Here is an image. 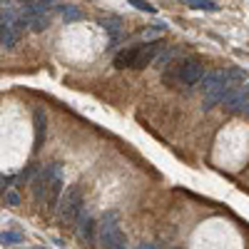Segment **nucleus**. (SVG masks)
<instances>
[{
    "mask_svg": "<svg viewBox=\"0 0 249 249\" xmlns=\"http://www.w3.org/2000/svg\"><path fill=\"white\" fill-rule=\"evenodd\" d=\"M204 75V68L202 62L195 60V57H184V60H175L167 65L162 80L167 82L170 88H177V85H184V88H195L199 85V80Z\"/></svg>",
    "mask_w": 249,
    "mask_h": 249,
    "instance_id": "1",
    "label": "nucleus"
},
{
    "mask_svg": "<svg viewBox=\"0 0 249 249\" xmlns=\"http://www.w3.org/2000/svg\"><path fill=\"white\" fill-rule=\"evenodd\" d=\"M230 88H232V82H230V77H227V70H210V72H204L202 80H199V90L204 95L202 110L210 112L217 105H222V100H224L227 92H230Z\"/></svg>",
    "mask_w": 249,
    "mask_h": 249,
    "instance_id": "2",
    "label": "nucleus"
},
{
    "mask_svg": "<svg viewBox=\"0 0 249 249\" xmlns=\"http://www.w3.org/2000/svg\"><path fill=\"white\" fill-rule=\"evenodd\" d=\"M160 53V43L155 40V43H140V45H130L124 48L115 55V68H135V70H142L155 62Z\"/></svg>",
    "mask_w": 249,
    "mask_h": 249,
    "instance_id": "3",
    "label": "nucleus"
},
{
    "mask_svg": "<svg viewBox=\"0 0 249 249\" xmlns=\"http://www.w3.org/2000/svg\"><path fill=\"white\" fill-rule=\"evenodd\" d=\"M82 204H85V199H82V190L80 184H72L65 190V195L60 197V204H57V217L62 224H75L77 217L82 214Z\"/></svg>",
    "mask_w": 249,
    "mask_h": 249,
    "instance_id": "4",
    "label": "nucleus"
},
{
    "mask_svg": "<svg viewBox=\"0 0 249 249\" xmlns=\"http://www.w3.org/2000/svg\"><path fill=\"white\" fill-rule=\"evenodd\" d=\"M60 172V164L57 162H50L45 164L43 170H37V175L33 177V184H30V190H33V197L37 204H45L48 202V192H50V184H53V177Z\"/></svg>",
    "mask_w": 249,
    "mask_h": 249,
    "instance_id": "5",
    "label": "nucleus"
},
{
    "mask_svg": "<svg viewBox=\"0 0 249 249\" xmlns=\"http://www.w3.org/2000/svg\"><path fill=\"white\" fill-rule=\"evenodd\" d=\"M117 232H120V217H117L115 210H107L105 214H102L100 224H97V244L110 249V244H112Z\"/></svg>",
    "mask_w": 249,
    "mask_h": 249,
    "instance_id": "6",
    "label": "nucleus"
},
{
    "mask_svg": "<svg viewBox=\"0 0 249 249\" xmlns=\"http://www.w3.org/2000/svg\"><path fill=\"white\" fill-rule=\"evenodd\" d=\"M224 110H230V112H242L247 107V102H249V85H239V88H230V92L224 95Z\"/></svg>",
    "mask_w": 249,
    "mask_h": 249,
    "instance_id": "7",
    "label": "nucleus"
},
{
    "mask_svg": "<svg viewBox=\"0 0 249 249\" xmlns=\"http://www.w3.org/2000/svg\"><path fill=\"white\" fill-rule=\"evenodd\" d=\"M75 224H77V237L85 242V244H95V242H97V222H95L92 214L82 212Z\"/></svg>",
    "mask_w": 249,
    "mask_h": 249,
    "instance_id": "8",
    "label": "nucleus"
},
{
    "mask_svg": "<svg viewBox=\"0 0 249 249\" xmlns=\"http://www.w3.org/2000/svg\"><path fill=\"white\" fill-rule=\"evenodd\" d=\"M33 127H35V150H37V147H43L45 132H48V117H45L43 107H35V112H33Z\"/></svg>",
    "mask_w": 249,
    "mask_h": 249,
    "instance_id": "9",
    "label": "nucleus"
},
{
    "mask_svg": "<svg viewBox=\"0 0 249 249\" xmlns=\"http://www.w3.org/2000/svg\"><path fill=\"white\" fill-rule=\"evenodd\" d=\"M62 172H57L53 177V184H50V192H48V207L50 210H57V204H60V197H62Z\"/></svg>",
    "mask_w": 249,
    "mask_h": 249,
    "instance_id": "10",
    "label": "nucleus"
},
{
    "mask_svg": "<svg viewBox=\"0 0 249 249\" xmlns=\"http://www.w3.org/2000/svg\"><path fill=\"white\" fill-rule=\"evenodd\" d=\"M18 40H20L18 30H13L8 25H0V45H3V48H15Z\"/></svg>",
    "mask_w": 249,
    "mask_h": 249,
    "instance_id": "11",
    "label": "nucleus"
},
{
    "mask_svg": "<svg viewBox=\"0 0 249 249\" xmlns=\"http://www.w3.org/2000/svg\"><path fill=\"white\" fill-rule=\"evenodd\" d=\"M25 23H28V28H30V30L43 33V30H48V28H50V18H48V15H35V18H28Z\"/></svg>",
    "mask_w": 249,
    "mask_h": 249,
    "instance_id": "12",
    "label": "nucleus"
},
{
    "mask_svg": "<svg viewBox=\"0 0 249 249\" xmlns=\"http://www.w3.org/2000/svg\"><path fill=\"white\" fill-rule=\"evenodd\" d=\"M57 8H60V15H62V20H65V23H75V20L82 18V13H80L75 5H57Z\"/></svg>",
    "mask_w": 249,
    "mask_h": 249,
    "instance_id": "13",
    "label": "nucleus"
},
{
    "mask_svg": "<svg viewBox=\"0 0 249 249\" xmlns=\"http://www.w3.org/2000/svg\"><path fill=\"white\" fill-rule=\"evenodd\" d=\"M20 242H23V234L20 232H10V230L0 232V244H20Z\"/></svg>",
    "mask_w": 249,
    "mask_h": 249,
    "instance_id": "14",
    "label": "nucleus"
},
{
    "mask_svg": "<svg viewBox=\"0 0 249 249\" xmlns=\"http://www.w3.org/2000/svg\"><path fill=\"white\" fill-rule=\"evenodd\" d=\"M182 3H190V5L197 8V10H210V13H217V10H219V5L210 3V0H182Z\"/></svg>",
    "mask_w": 249,
    "mask_h": 249,
    "instance_id": "15",
    "label": "nucleus"
},
{
    "mask_svg": "<svg viewBox=\"0 0 249 249\" xmlns=\"http://www.w3.org/2000/svg\"><path fill=\"white\" fill-rule=\"evenodd\" d=\"M175 57H177V50H167V53L157 55V57H155V60H157V68H167L170 62H175Z\"/></svg>",
    "mask_w": 249,
    "mask_h": 249,
    "instance_id": "16",
    "label": "nucleus"
},
{
    "mask_svg": "<svg viewBox=\"0 0 249 249\" xmlns=\"http://www.w3.org/2000/svg\"><path fill=\"white\" fill-rule=\"evenodd\" d=\"M130 5H132V8H137V10H142V13H150V15H155V13H157V8H155V5H150L147 0H130Z\"/></svg>",
    "mask_w": 249,
    "mask_h": 249,
    "instance_id": "17",
    "label": "nucleus"
},
{
    "mask_svg": "<svg viewBox=\"0 0 249 249\" xmlns=\"http://www.w3.org/2000/svg\"><path fill=\"white\" fill-rule=\"evenodd\" d=\"M110 249H127V237H124V232H122V230L115 234V239H112Z\"/></svg>",
    "mask_w": 249,
    "mask_h": 249,
    "instance_id": "18",
    "label": "nucleus"
},
{
    "mask_svg": "<svg viewBox=\"0 0 249 249\" xmlns=\"http://www.w3.org/2000/svg\"><path fill=\"white\" fill-rule=\"evenodd\" d=\"M227 77H230V82H244L247 80V72L239 70V68H232V70H227Z\"/></svg>",
    "mask_w": 249,
    "mask_h": 249,
    "instance_id": "19",
    "label": "nucleus"
},
{
    "mask_svg": "<svg viewBox=\"0 0 249 249\" xmlns=\"http://www.w3.org/2000/svg\"><path fill=\"white\" fill-rule=\"evenodd\" d=\"M5 204L18 207V204H20V195H18L15 190H5Z\"/></svg>",
    "mask_w": 249,
    "mask_h": 249,
    "instance_id": "20",
    "label": "nucleus"
},
{
    "mask_svg": "<svg viewBox=\"0 0 249 249\" xmlns=\"http://www.w3.org/2000/svg\"><path fill=\"white\" fill-rule=\"evenodd\" d=\"M33 172H35L33 167H28V170H23V172H20V175H18V179H15V182H18V184H20V182H28Z\"/></svg>",
    "mask_w": 249,
    "mask_h": 249,
    "instance_id": "21",
    "label": "nucleus"
},
{
    "mask_svg": "<svg viewBox=\"0 0 249 249\" xmlns=\"http://www.w3.org/2000/svg\"><path fill=\"white\" fill-rule=\"evenodd\" d=\"M137 249H157V244H152V242H142Z\"/></svg>",
    "mask_w": 249,
    "mask_h": 249,
    "instance_id": "22",
    "label": "nucleus"
},
{
    "mask_svg": "<svg viewBox=\"0 0 249 249\" xmlns=\"http://www.w3.org/2000/svg\"><path fill=\"white\" fill-rule=\"evenodd\" d=\"M242 112H244V115H247V117H249V102H247V107H244V110H242Z\"/></svg>",
    "mask_w": 249,
    "mask_h": 249,
    "instance_id": "23",
    "label": "nucleus"
}]
</instances>
